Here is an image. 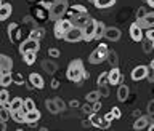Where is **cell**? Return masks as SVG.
Returning <instances> with one entry per match:
<instances>
[{
	"instance_id": "cell-1",
	"label": "cell",
	"mask_w": 154,
	"mask_h": 131,
	"mask_svg": "<svg viewBox=\"0 0 154 131\" xmlns=\"http://www.w3.org/2000/svg\"><path fill=\"white\" fill-rule=\"evenodd\" d=\"M66 79L69 82H74V83H80L82 80L88 79V74L84 69V62L82 59H74L69 62L66 70Z\"/></svg>"
},
{
	"instance_id": "cell-2",
	"label": "cell",
	"mask_w": 154,
	"mask_h": 131,
	"mask_svg": "<svg viewBox=\"0 0 154 131\" xmlns=\"http://www.w3.org/2000/svg\"><path fill=\"white\" fill-rule=\"evenodd\" d=\"M67 8H69L67 0H55V2L50 5V8H48V18H50L51 21H56V19H60V18H64Z\"/></svg>"
},
{
	"instance_id": "cell-3",
	"label": "cell",
	"mask_w": 154,
	"mask_h": 131,
	"mask_svg": "<svg viewBox=\"0 0 154 131\" xmlns=\"http://www.w3.org/2000/svg\"><path fill=\"white\" fill-rule=\"evenodd\" d=\"M108 51H109L108 45H106V43H100V45L90 53V56H88L90 64H101V62H104L106 56H108Z\"/></svg>"
},
{
	"instance_id": "cell-4",
	"label": "cell",
	"mask_w": 154,
	"mask_h": 131,
	"mask_svg": "<svg viewBox=\"0 0 154 131\" xmlns=\"http://www.w3.org/2000/svg\"><path fill=\"white\" fill-rule=\"evenodd\" d=\"M72 27V22L69 18H60L55 21V27H53V34H55L56 38H61L64 37V34L69 31V29Z\"/></svg>"
},
{
	"instance_id": "cell-5",
	"label": "cell",
	"mask_w": 154,
	"mask_h": 131,
	"mask_svg": "<svg viewBox=\"0 0 154 131\" xmlns=\"http://www.w3.org/2000/svg\"><path fill=\"white\" fill-rule=\"evenodd\" d=\"M95 24H96V19L90 18L87 24L82 27V40L90 43L91 40H95Z\"/></svg>"
},
{
	"instance_id": "cell-6",
	"label": "cell",
	"mask_w": 154,
	"mask_h": 131,
	"mask_svg": "<svg viewBox=\"0 0 154 131\" xmlns=\"http://www.w3.org/2000/svg\"><path fill=\"white\" fill-rule=\"evenodd\" d=\"M40 50V42L38 40H34V38L27 37L26 40H23L21 43H19V53H26V51H38Z\"/></svg>"
},
{
	"instance_id": "cell-7",
	"label": "cell",
	"mask_w": 154,
	"mask_h": 131,
	"mask_svg": "<svg viewBox=\"0 0 154 131\" xmlns=\"http://www.w3.org/2000/svg\"><path fill=\"white\" fill-rule=\"evenodd\" d=\"M8 37H10V42L11 43H21L23 42V34H21V29H19V24L16 22H11L8 26Z\"/></svg>"
},
{
	"instance_id": "cell-8",
	"label": "cell",
	"mask_w": 154,
	"mask_h": 131,
	"mask_svg": "<svg viewBox=\"0 0 154 131\" xmlns=\"http://www.w3.org/2000/svg\"><path fill=\"white\" fill-rule=\"evenodd\" d=\"M63 40H66V42H69V43L82 42V29H80V27H74V26H72L69 31L64 34Z\"/></svg>"
},
{
	"instance_id": "cell-9",
	"label": "cell",
	"mask_w": 154,
	"mask_h": 131,
	"mask_svg": "<svg viewBox=\"0 0 154 131\" xmlns=\"http://www.w3.org/2000/svg\"><path fill=\"white\" fill-rule=\"evenodd\" d=\"M128 34H130V37H132V40H133V42H143V40H144L143 29L140 27L137 22L130 24V27H128Z\"/></svg>"
},
{
	"instance_id": "cell-10",
	"label": "cell",
	"mask_w": 154,
	"mask_h": 131,
	"mask_svg": "<svg viewBox=\"0 0 154 131\" xmlns=\"http://www.w3.org/2000/svg\"><path fill=\"white\" fill-rule=\"evenodd\" d=\"M90 125L91 127H95V128H103V130H106V128H109V122H106L104 118H100V115L96 114V112H91L90 114Z\"/></svg>"
},
{
	"instance_id": "cell-11",
	"label": "cell",
	"mask_w": 154,
	"mask_h": 131,
	"mask_svg": "<svg viewBox=\"0 0 154 131\" xmlns=\"http://www.w3.org/2000/svg\"><path fill=\"white\" fill-rule=\"evenodd\" d=\"M137 24H138L141 29L154 27V11H148L141 19H137Z\"/></svg>"
},
{
	"instance_id": "cell-12",
	"label": "cell",
	"mask_w": 154,
	"mask_h": 131,
	"mask_svg": "<svg viewBox=\"0 0 154 131\" xmlns=\"http://www.w3.org/2000/svg\"><path fill=\"white\" fill-rule=\"evenodd\" d=\"M130 77H132L133 82H140V80L146 79V77H148V66H137L132 70Z\"/></svg>"
},
{
	"instance_id": "cell-13",
	"label": "cell",
	"mask_w": 154,
	"mask_h": 131,
	"mask_svg": "<svg viewBox=\"0 0 154 131\" xmlns=\"http://www.w3.org/2000/svg\"><path fill=\"white\" fill-rule=\"evenodd\" d=\"M90 18L91 16H90L88 13H80V14H74V16L69 18V19H71V22H72V26H74V27H80L82 29Z\"/></svg>"
},
{
	"instance_id": "cell-14",
	"label": "cell",
	"mask_w": 154,
	"mask_h": 131,
	"mask_svg": "<svg viewBox=\"0 0 154 131\" xmlns=\"http://www.w3.org/2000/svg\"><path fill=\"white\" fill-rule=\"evenodd\" d=\"M120 35L122 34H120V29H117V27H106L104 34H103V37L109 42H117L120 38Z\"/></svg>"
},
{
	"instance_id": "cell-15",
	"label": "cell",
	"mask_w": 154,
	"mask_h": 131,
	"mask_svg": "<svg viewBox=\"0 0 154 131\" xmlns=\"http://www.w3.org/2000/svg\"><path fill=\"white\" fill-rule=\"evenodd\" d=\"M108 79H109V85H119L122 82V74H120L119 67H111V70L108 72Z\"/></svg>"
},
{
	"instance_id": "cell-16",
	"label": "cell",
	"mask_w": 154,
	"mask_h": 131,
	"mask_svg": "<svg viewBox=\"0 0 154 131\" xmlns=\"http://www.w3.org/2000/svg\"><path fill=\"white\" fill-rule=\"evenodd\" d=\"M0 70L3 72H11L13 70V59L3 53H0Z\"/></svg>"
},
{
	"instance_id": "cell-17",
	"label": "cell",
	"mask_w": 154,
	"mask_h": 131,
	"mask_svg": "<svg viewBox=\"0 0 154 131\" xmlns=\"http://www.w3.org/2000/svg\"><path fill=\"white\" fill-rule=\"evenodd\" d=\"M40 117H42V114H40V110H38L37 107L32 109V110H27V112H26V122H24V123L34 125V123H37L38 120H40Z\"/></svg>"
},
{
	"instance_id": "cell-18",
	"label": "cell",
	"mask_w": 154,
	"mask_h": 131,
	"mask_svg": "<svg viewBox=\"0 0 154 131\" xmlns=\"http://www.w3.org/2000/svg\"><path fill=\"white\" fill-rule=\"evenodd\" d=\"M29 83H31L34 88H37V90H42L43 86H45V82H43L42 75H38L37 72H32V74H29Z\"/></svg>"
},
{
	"instance_id": "cell-19",
	"label": "cell",
	"mask_w": 154,
	"mask_h": 131,
	"mask_svg": "<svg viewBox=\"0 0 154 131\" xmlns=\"http://www.w3.org/2000/svg\"><path fill=\"white\" fill-rule=\"evenodd\" d=\"M128 94H130V88L127 85H122L119 83V88H117V99L120 103H125L128 99Z\"/></svg>"
},
{
	"instance_id": "cell-20",
	"label": "cell",
	"mask_w": 154,
	"mask_h": 131,
	"mask_svg": "<svg viewBox=\"0 0 154 131\" xmlns=\"http://www.w3.org/2000/svg\"><path fill=\"white\" fill-rule=\"evenodd\" d=\"M80 13H87V8L84 7V5H80V3L71 5V7L67 8V11H66V14H67L69 18H72L74 14H80Z\"/></svg>"
},
{
	"instance_id": "cell-21",
	"label": "cell",
	"mask_w": 154,
	"mask_h": 131,
	"mask_svg": "<svg viewBox=\"0 0 154 131\" xmlns=\"http://www.w3.org/2000/svg\"><path fill=\"white\" fill-rule=\"evenodd\" d=\"M11 13H13V8H11V5H10V3H2V5H0V21L8 19Z\"/></svg>"
},
{
	"instance_id": "cell-22",
	"label": "cell",
	"mask_w": 154,
	"mask_h": 131,
	"mask_svg": "<svg viewBox=\"0 0 154 131\" xmlns=\"http://www.w3.org/2000/svg\"><path fill=\"white\" fill-rule=\"evenodd\" d=\"M11 118L16 123H24V122H26V110H24V109L13 110V112H11Z\"/></svg>"
},
{
	"instance_id": "cell-23",
	"label": "cell",
	"mask_w": 154,
	"mask_h": 131,
	"mask_svg": "<svg viewBox=\"0 0 154 131\" xmlns=\"http://www.w3.org/2000/svg\"><path fill=\"white\" fill-rule=\"evenodd\" d=\"M93 5L98 10H106L116 5V0H93Z\"/></svg>"
},
{
	"instance_id": "cell-24",
	"label": "cell",
	"mask_w": 154,
	"mask_h": 131,
	"mask_svg": "<svg viewBox=\"0 0 154 131\" xmlns=\"http://www.w3.org/2000/svg\"><path fill=\"white\" fill-rule=\"evenodd\" d=\"M11 83H13L11 72H3L2 77H0V86H2V88H7V86H10Z\"/></svg>"
},
{
	"instance_id": "cell-25",
	"label": "cell",
	"mask_w": 154,
	"mask_h": 131,
	"mask_svg": "<svg viewBox=\"0 0 154 131\" xmlns=\"http://www.w3.org/2000/svg\"><path fill=\"white\" fill-rule=\"evenodd\" d=\"M106 61L111 64V67H119V55L112 50L108 51V56H106Z\"/></svg>"
},
{
	"instance_id": "cell-26",
	"label": "cell",
	"mask_w": 154,
	"mask_h": 131,
	"mask_svg": "<svg viewBox=\"0 0 154 131\" xmlns=\"http://www.w3.org/2000/svg\"><path fill=\"white\" fill-rule=\"evenodd\" d=\"M21 56H23V61L26 62L27 66H32L37 59V53L35 51H26V53H23Z\"/></svg>"
},
{
	"instance_id": "cell-27",
	"label": "cell",
	"mask_w": 154,
	"mask_h": 131,
	"mask_svg": "<svg viewBox=\"0 0 154 131\" xmlns=\"http://www.w3.org/2000/svg\"><path fill=\"white\" fill-rule=\"evenodd\" d=\"M8 109L11 110H18V109H23V98H19V96H16V98H13L11 101H8Z\"/></svg>"
},
{
	"instance_id": "cell-28",
	"label": "cell",
	"mask_w": 154,
	"mask_h": 131,
	"mask_svg": "<svg viewBox=\"0 0 154 131\" xmlns=\"http://www.w3.org/2000/svg\"><path fill=\"white\" fill-rule=\"evenodd\" d=\"M43 35H45V31H43L42 27H34L32 31L29 32V37L34 38V40H38V42L43 38Z\"/></svg>"
},
{
	"instance_id": "cell-29",
	"label": "cell",
	"mask_w": 154,
	"mask_h": 131,
	"mask_svg": "<svg viewBox=\"0 0 154 131\" xmlns=\"http://www.w3.org/2000/svg\"><path fill=\"white\" fill-rule=\"evenodd\" d=\"M104 29H106V26H104L103 21H96V24H95V38H96V40L103 38Z\"/></svg>"
},
{
	"instance_id": "cell-30",
	"label": "cell",
	"mask_w": 154,
	"mask_h": 131,
	"mask_svg": "<svg viewBox=\"0 0 154 131\" xmlns=\"http://www.w3.org/2000/svg\"><path fill=\"white\" fill-rule=\"evenodd\" d=\"M42 67H43V69H45V70H47L50 75H53V74L56 72V64H55L53 61L43 59V61H42Z\"/></svg>"
},
{
	"instance_id": "cell-31",
	"label": "cell",
	"mask_w": 154,
	"mask_h": 131,
	"mask_svg": "<svg viewBox=\"0 0 154 131\" xmlns=\"http://www.w3.org/2000/svg\"><path fill=\"white\" fill-rule=\"evenodd\" d=\"M148 118L146 117H140L137 122L133 123V130L135 131H140V130H146V127H148Z\"/></svg>"
},
{
	"instance_id": "cell-32",
	"label": "cell",
	"mask_w": 154,
	"mask_h": 131,
	"mask_svg": "<svg viewBox=\"0 0 154 131\" xmlns=\"http://www.w3.org/2000/svg\"><path fill=\"white\" fill-rule=\"evenodd\" d=\"M45 107H47V110H48L51 115H55V114L60 112V109H58L55 99H47V101H45Z\"/></svg>"
},
{
	"instance_id": "cell-33",
	"label": "cell",
	"mask_w": 154,
	"mask_h": 131,
	"mask_svg": "<svg viewBox=\"0 0 154 131\" xmlns=\"http://www.w3.org/2000/svg\"><path fill=\"white\" fill-rule=\"evenodd\" d=\"M10 118H11V110L7 106H0V120L2 122H8Z\"/></svg>"
},
{
	"instance_id": "cell-34",
	"label": "cell",
	"mask_w": 154,
	"mask_h": 131,
	"mask_svg": "<svg viewBox=\"0 0 154 131\" xmlns=\"http://www.w3.org/2000/svg\"><path fill=\"white\" fill-rule=\"evenodd\" d=\"M100 99V91L95 90V91H90V93L85 94V101L87 103H95V101Z\"/></svg>"
},
{
	"instance_id": "cell-35",
	"label": "cell",
	"mask_w": 154,
	"mask_h": 131,
	"mask_svg": "<svg viewBox=\"0 0 154 131\" xmlns=\"http://www.w3.org/2000/svg\"><path fill=\"white\" fill-rule=\"evenodd\" d=\"M98 86H104V85H109V79H108V72H101L98 75V80H96Z\"/></svg>"
},
{
	"instance_id": "cell-36",
	"label": "cell",
	"mask_w": 154,
	"mask_h": 131,
	"mask_svg": "<svg viewBox=\"0 0 154 131\" xmlns=\"http://www.w3.org/2000/svg\"><path fill=\"white\" fill-rule=\"evenodd\" d=\"M8 101H10V93L7 90H0V106L8 107Z\"/></svg>"
},
{
	"instance_id": "cell-37",
	"label": "cell",
	"mask_w": 154,
	"mask_h": 131,
	"mask_svg": "<svg viewBox=\"0 0 154 131\" xmlns=\"http://www.w3.org/2000/svg\"><path fill=\"white\" fill-rule=\"evenodd\" d=\"M23 109L26 110H32V109H35V103H34V99L31 98H26V99H23Z\"/></svg>"
},
{
	"instance_id": "cell-38",
	"label": "cell",
	"mask_w": 154,
	"mask_h": 131,
	"mask_svg": "<svg viewBox=\"0 0 154 131\" xmlns=\"http://www.w3.org/2000/svg\"><path fill=\"white\" fill-rule=\"evenodd\" d=\"M11 75H13V83H16V85H23L26 82L23 74H19V72H11Z\"/></svg>"
},
{
	"instance_id": "cell-39",
	"label": "cell",
	"mask_w": 154,
	"mask_h": 131,
	"mask_svg": "<svg viewBox=\"0 0 154 131\" xmlns=\"http://www.w3.org/2000/svg\"><path fill=\"white\" fill-rule=\"evenodd\" d=\"M60 50H58V48H55V46H51L50 50H48V56L50 58H60Z\"/></svg>"
},
{
	"instance_id": "cell-40",
	"label": "cell",
	"mask_w": 154,
	"mask_h": 131,
	"mask_svg": "<svg viewBox=\"0 0 154 131\" xmlns=\"http://www.w3.org/2000/svg\"><path fill=\"white\" fill-rule=\"evenodd\" d=\"M53 99H55V103H56V106H58V109H60V112L66 109V103H64L61 98H53Z\"/></svg>"
},
{
	"instance_id": "cell-41",
	"label": "cell",
	"mask_w": 154,
	"mask_h": 131,
	"mask_svg": "<svg viewBox=\"0 0 154 131\" xmlns=\"http://www.w3.org/2000/svg\"><path fill=\"white\" fill-rule=\"evenodd\" d=\"M111 112H112V115H114L116 120H119L120 117H122V112H120L119 107H112V109H111Z\"/></svg>"
},
{
	"instance_id": "cell-42",
	"label": "cell",
	"mask_w": 154,
	"mask_h": 131,
	"mask_svg": "<svg viewBox=\"0 0 154 131\" xmlns=\"http://www.w3.org/2000/svg\"><path fill=\"white\" fill-rule=\"evenodd\" d=\"M146 40H149V42H152L154 40V27H149L148 29V32H146Z\"/></svg>"
},
{
	"instance_id": "cell-43",
	"label": "cell",
	"mask_w": 154,
	"mask_h": 131,
	"mask_svg": "<svg viewBox=\"0 0 154 131\" xmlns=\"http://www.w3.org/2000/svg\"><path fill=\"white\" fill-rule=\"evenodd\" d=\"M91 110H93V112H100V110H101V103H100V99L95 101V103H91Z\"/></svg>"
},
{
	"instance_id": "cell-44",
	"label": "cell",
	"mask_w": 154,
	"mask_h": 131,
	"mask_svg": "<svg viewBox=\"0 0 154 131\" xmlns=\"http://www.w3.org/2000/svg\"><path fill=\"white\" fill-rule=\"evenodd\" d=\"M101 90L100 91V96H109V90H108V85H104V86H100Z\"/></svg>"
},
{
	"instance_id": "cell-45",
	"label": "cell",
	"mask_w": 154,
	"mask_h": 131,
	"mask_svg": "<svg viewBox=\"0 0 154 131\" xmlns=\"http://www.w3.org/2000/svg\"><path fill=\"white\" fill-rule=\"evenodd\" d=\"M82 110H84L85 114H88V115H90L91 112H93V110H91V103H87L84 107H82Z\"/></svg>"
},
{
	"instance_id": "cell-46",
	"label": "cell",
	"mask_w": 154,
	"mask_h": 131,
	"mask_svg": "<svg viewBox=\"0 0 154 131\" xmlns=\"http://www.w3.org/2000/svg\"><path fill=\"white\" fill-rule=\"evenodd\" d=\"M146 13H148V11H146V10H144L143 7H141V8H138V11H137V19H141Z\"/></svg>"
},
{
	"instance_id": "cell-47",
	"label": "cell",
	"mask_w": 154,
	"mask_h": 131,
	"mask_svg": "<svg viewBox=\"0 0 154 131\" xmlns=\"http://www.w3.org/2000/svg\"><path fill=\"white\" fill-rule=\"evenodd\" d=\"M146 110H148V114H149V115H154V101H149V104H148Z\"/></svg>"
},
{
	"instance_id": "cell-48",
	"label": "cell",
	"mask_w": 154,
	"mask_h": 131,
	"mask_svg": "<svg viewBox=\"0 0 154 131\" xmlns=\"http://www.w3.org/2000/svg\"><path fill=\"white\" fill-rule=\"evenodd\" d=\"M104 120H106V122H112V120H114V115H112V112H108V114H104V117H103Z\"/></svg>"
},
{
	"instance_id": "cell-49",
	"label": "cell",
	"mask_w": 154,
	"mask_h": 131,
	"mask_svg": "<svg viewBox=\"0 0 154 131\" xmlns=\"http://www.w3.org/2000/svg\"><path fill=\"white\" fill-rule=\"evenodd\" d=\"M69 106H71V107H74V109H75V107H79L80 104H79V101H77V99H72L71 103H69Z\"/></svg>"
},
{
	"instance_id": "cell-50",
	"label": "cell",
	"mask_w": 154,
	"mask_h": 131,
	"mask_svg": "<svg viewBox=\"0 0 154 131\" xmlns=\"http://www.w3.org/2000/svg\"><path fill=\"white\" fill-rule=\"evenodd\" d=\"M146 130H149V131H154V123H148Z\"/></svg>"
},
{
	"instance_id": "cell-51",
	"label": "cell",
	"mask_w": 154,
	"mask_h": 131,
	"mask_svg": "<svg viewBox=\"0 0 154 131\" xmlns=\"http://www.w3.org/2000/svg\"><path fill=\"white\" fill-rule=\"evenodd\" d=\"M146 3H148L151 8H154V0H146Z\"/></svg>"
},
{
	"instance_id": "cell-52",
	"label": "cell",
	"mask_w": 154,
	"mask_h": 131,
	"mask_svg": "<svg viewBox=\"0 0 154 131\" xmlns=\"http://www.w3.org/2000/svg\"><path fill=\"white\" fill-rule=\"evenodd\" d=\"M148 79H149V82H154V74H149V72H148Z\"/></svg>"
},
{
	"instance_id": "cell-53",
	"label": "cell",
	"mask_w": 154,
	"mask_h": 131,
	"mask_svg": "<svg viewBox=\"0 0 154 131\" xmlns=\"http://www.w3.org/2000/svg\"><path fill=\"white\" fill-rule=\"evenodd\" d=\"M149 67H151V69H152V72H154V59H152L151 62H149Z\"/></svg>"
},
{
	"instance_id": "cell-54",
	"label": "cell",
	"mask_w": 154,
	"mask_h": 131,
	"mask_svg": "<svg viewBox=\"0 0 154 131\" xmlns=\"http://www.w3.org/2000/svg\"><path fill=\"white\" fill-rule=\"evenodd\" d=\"M152 50H154V40H152Z\"/></svg>"
},
{
	"instance_id": "cell-55",
	"label": "cell",
	"mask_w": 154,
	"mask_h": 131,
	"mask_svg": "<svg viewBox=\"0 0 154 131\" xmlns=\"http://www.w3.org/2000/svg\"><path fill=\"white\" fill-rule=\"evenodd\" d=\"M0 5H2V0H0Z\"/></svg>"
},
{
	"instance_id": "cell-56",
	"label": "cell",
	"mask_w": 154,
	"mask_h": 131,
	"mask_svg": "<svg viewBox=\"0 0 154 131\" xmlns=\"http://www.w3.org/2000/svg\"><path fill=\"white\" fill-rule=\"evenodd\" d=\"M90 2H93V0H90Z\"/></svg>"
}]
</instances>
